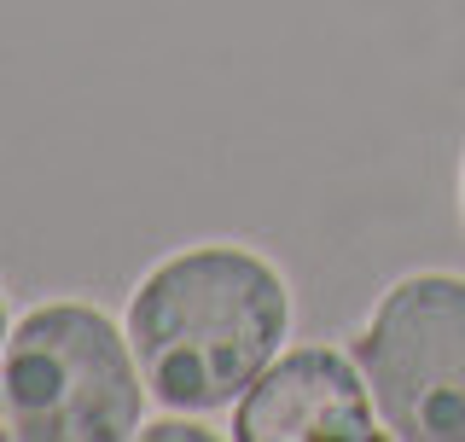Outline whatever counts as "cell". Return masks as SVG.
I'll return each mask as SVG.
<instances>
[{
    "mask_svg": "<svg viewBox=\"0 0 465 442\" xmlns=\"http://www.w3.org/2000/svg\"><path fill=\"white\" fill-rule=\"evenodd\" d=\"M361 378L396 442H465V274L413 268L378 291L355 344Z\"/></svg>",
    "mask_w": 465,
    "mask_h": 442,
    "instance_id": "obj_3",
    "label": "cell"
},
{
    "mask_svg": "<svg viewBox=\"0 0 465 442\" xmlns=\"http://www.w3.org/2000/svg\"><path fill=\"white\" fill-rule=\"evenodd\" d=\"M232 437L239 442H372L384 437V419L372 407V390L349 349L302 344L232 402Z\"/></svg>",
    "mask_w": 465,
    "mask_h": 442,
    "instance_id": "obj_4",
    "label": "cell"
},
{
    "mask_svg": "<svg viewBox=\"0 0 465 442\" xmlns=\"http://www.w3.org/2000/svg\"><path fill=\"white\" fill-rule=\"evenodd\" d=\"M460 221H465V152H460Z\"/></svg>",
    "mask_w": 465,
    "mask_h": 442,
    "instance_id": "obj_5",
    "label": "cell"
},
{
    "mask_svg": "<svg viewBox=\"0 0 465 442\" xmlns=\"http://www.w3.org/2000/svg\"><path fill=\"white\" fill-rule=\"evenodd\" d=\"M6 337H12V332H6V303H0V349H6Z\"/></svg>",
    "mask_w": 465,
    "mask_h": 442,
    "instance_id": "obj_6",
    "label": "cell"
},
{
    "mask_svg": "<svg viewBox=\"0 0 465 442\" xmlns=\"http://www.w3.org/2000/svg\"><path fill=\"white\" fill-rule=\"evenodd\" d=\"M291 337V286L262 250L210 239L163 256L128 297L140 378L169 414H222Z\"/></svg>",
    "mask_w": 465,
    "mask_h": 442,
    "instance_id": "obj_1",
    "label": "cell"
},
{
    "mask_svg": "<svg viewBox=\"0 0 465 442\" xmlns=\"http://www.w3.org/2000/svg\"><path fill=\"white\" fill-rule=\"evenodd\" d=\"M145 378L99 308L47 303L0 349V419L29 442H116L140 431Z\"/></svg>",
    "mask_w": 465,
    "mask_h": 442,
    "instance_id": "obj_2",
    "label": "cell"
}]
</instances>
